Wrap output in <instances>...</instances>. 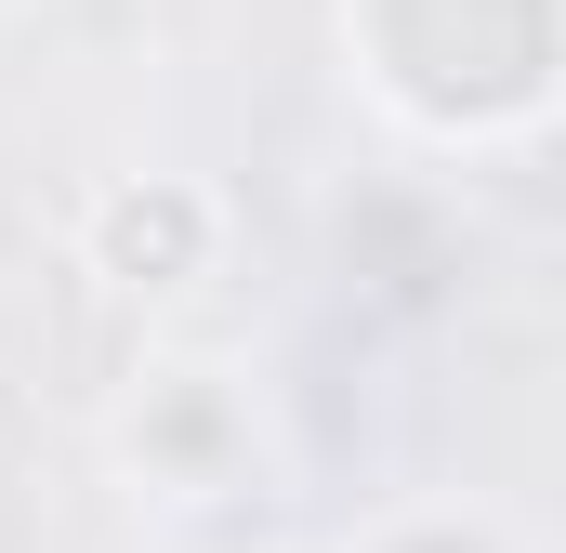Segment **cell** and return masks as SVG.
<instances>
[{
    "label": "cell",
    "mask_w": 566,
    "mask_h": 553,
    "mask_svg": "<svg viewBox=\"0 0 566 553\" xmlns=\"http://www.w3.org/2000/svg\"><path fill=\"white\" fill-rule=\"evenodd\" d=\"M211 198L198 185H119V198H93V264L119 276V290H185V276L211 264Z\"/></svg>",
    "instance_id": "obj_1"
},
{
    "label": "cell",
    "mask_w": 566,
    "mask_h": 553,
    "mask_svg": "<svg viewBox=\"0 0 566 553\" xmlns=\"http://www.w3.org/2000/svg\"><path fill=\"white\" fill-rule=\"evenodd\" d=\"M434 553H488V541H461V528H434Z\"/></svg>",
    "instance_id": "obj_2"
}]
</instances>
